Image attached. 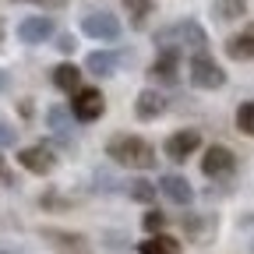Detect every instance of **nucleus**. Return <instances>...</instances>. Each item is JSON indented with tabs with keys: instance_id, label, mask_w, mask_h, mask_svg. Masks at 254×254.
Segmentation results:
<instances>
[{
	"instance_id": "5",
	"label": "nucleus",
	"mask_w": 254,
	"mask_h": 254,
	"mask_svg": "<svg viewBox=\"0 0 254 254\" xmlns=\"http://www.w3.org/2000/svg\"><path fill=\"white\" fill-rule=\"evenodd\" d=\"M18 163H21L28 173L46 177V173H53V166H57V152H53L50 145H28V148H21Z\"/></svg>"
},
{
	"instance_id": "22",
	"label": "nucleus",
	"mask_w": 254,
	"mask_h": 254,
	"mask_svg": "<svg viewBox=\"0 0 254 254\" xmlns=\"http://www.w3.org/2000/svg\"><path fill=\"white\" fill-rule=\"evenodd\" d=\"M43 237L53 240L57 247H81V244H85L81 233H64V230H43Z\"/></svg>"
},
{
	"instance_id": "7",
	"label": "nucleus",
	"mask_w": 254,
	"mask_h": 254,
	"mask_svg": "<svg viewBox=\"0 0 254 254\" xmlns=\"http://www.w3.org/2000/svg\"><path fill=\"white\" fill-rule=\"evenodd\" d=\"M50 36H53V18H46V14L21 18V25H18V39H21V43H28V46L46 43Z\"/></svg>"
},
{
	"instance_id": "2",
	"label": "nucleus",
	"mask_w": 254,
	"mask_h": 254,
	"mask_svg": "<svg viewBox=\"0 0 254 254\" xmlns=\"http://www.w3.org/2000/svg\"><path fill=\"white\" fill-rule=\"evenodd\" d=\"M205 28L198 21H177V25H166L155 32V46L159 50H180V46H190L194 53H205Z\"/></svg>"
},
{
	"instance_id": "6",
	"label": "nucleus",
	"mask_w": 254,
	"mask_h": 254,
	"mask_svg": "<svg viewBox=\"0 0 254 254\" xmlns=\"http://www.w3.org/2000/svg\"><path fill=\"white\" fill-rule=\"evenodd\" d=\"M81 32L85 36H92V39H117L120 36V21L110 14V11H92V14H85L81 18Z\"/></svg>"
},
{
	"instance_id": "30",
	"label": "nucleus",
	"mask_w": 254,
	"mask_h": 254,
	"mask_svg": "<svg viewBox=\"0 0 254 254\" xmlns=\"http://www.w3.org/2000/svg\"><path fill=\"white\" fill-rule=\"evenodd\" d=\"M0 173H4V159H0Z\"/></svg>"
},
{
	"instance_id": "10",
	"label": "nucleus",
	"mask_w": 254,
	"mask_h": 254,
	"mask_svg": "<svg viewBox=\"0 0 254 254\" xmlns=\"http://www.w3.org/2000/svg\"><path fill=\"white\" fill-rule=\"evenodd\" d=\"M233 170V152L230 148H222V145H212L201 159V173L205 177H222V173H230Z\"/></svg>"
},
{
	"instance_id": "1",
	"label": "nucleus",
	"mask_w": 254,
	"mask_h": 254,
	"mask_svg": "<svg viewBox=\"0 0 254 254\" xmlns=\"http://www.w3.org/2000/svg\"><path fill=\"white\" fill-rule=\"evenodd\" d=\"M106 155L113 159V163H120V166H134V170L155 166V152H152V145L141 141V138H134V134H117V138H110V141H106Z\"/></svg>"
},
{
	"instance_id": "17",
	"label": "nucleus",
	"mask_w": 254,
	"mask_h": 254,
	"mask_svg": "<svg viewBox=\"0 0 254 254\" xmlns=\"http://www.w3.org/2000/svg\"><path fill=\"white\" fill-rule=\"evenodd\" d=\"M138 254H180V244L173 237H148L145 244H138Z\"/></svg>"
},
{
	"instance_id": "23",
	"label": "nucleus",
	"mask_w": 254,
	"mask_h": 254,
	"mask_svg": "<svg viewBox=\"0 0 254 254\" xmlns=\"http://www.w3.org/2000/svg\"><path fill=\"white\" fill-rule=\"evenodd\" d=\"M237 127H240L244 134L254 138V103H240V110H237Z\"/></svg>"
},
{
	"instance_id": "25",
	"label": "nucleus",
	"mask_w": 254,
	"mask_h": 254,
	"mask_svg": "<svg viewBox=\"0 0 254 254\" xmlns=\"http://www.w3.org/2000/svg\"><path fill=\"white\" fill-rule=\"evenodd\" d=\"M14 141H18V131L7 120H0V145H14Z\"/></svg>"
},
{
	"instance_id": "16",
	"label": "nucleus",
	"mask_w": 254,
	"mask_h": 254,
	"mask_svg": "<svg viewBox=\"0 0 254 254\" xmlns=\"http://www.w3.org/2000/svg\"><path fill=\"white\" fill-rule=\"evenodd\" d=\"M247 14V0H215L212 4V18L215 21H237Z\"/></svg>"
},
{
	"instance_id": "24",
	"label": "nucleus",
	"mask_w": 254,
	"mask_h": 254,
	"mask_svg": "<svg viewBox=\"0 0 254 254\" xmlns=\"http://www.w3.org/2000/svg\"><path fill=\"white\" fill-rule=\"evenodd\" d=\"M141 222H145V230H148V233H155V237L166 230V215H163V212H155V208H152V212H148Z\"/></svg>"
},
{
	"instance_id": "28",
	"label": "nucleus",
	"mask_w": 254,
	"mask_h": 254,
	"mask_svg": "<svg viewBox=\"0 0 254 254\" xmlns=\"http://www.w3.org/2000/svg\"><path fill=\"white\" fill-rule=\"evenodd\" d=\"M4 85H7V74H4V71H0V88H4Z\"/></svg>"
},
{
	"instance_id": "31",
	"label": "nucleus",
	"mask_w": 254,
	"mask_h": 254,
	"mask_svg": "<svg viewBox=\"0 0 254 254\" xmlns=\"http://www.w3.org/2000/svg\"><path fill=\"white\" fill-rule=\"evenodd\" d=\"M14 4H21V0H14Z\"/></svg>"
},
{
	"instance_id": "20",
	"label": "nucleus",
	"mask_w": 254,
	"mask_h": 254,
	"mask_svg": "<svg viewBox=\"0 0 254 254\" xmlns=\"http://www.w3.org/2000/svg\"><path fill=\"white\" fill-rule=\"evenodd\" d=\"M120 4L127 7V14H131V25H134V28H141L145 18L152 14V0H120Z\"/></svg>"
},
{
	"instance_id": "18",
	"label": "nucleus",
	"mask_w": 254,
	"mask_h": 254,
	"mask_svg": "<svg viewBox=\"0 0 254 254\" xmlns=\"http://www.w3.org/2000/svg\"><path fill=\"white\" fill-rule=\"evenodd\" d=\"M46 124H50V131H53L57 138H67V134H71V110H64V106H50Z\"/></svg>"
},
{
	"instance_id": "9",
	"label": "nucleus",
	"mask_w": 254,
	"mask_h": 254,
	"mask_svg": "<svg viewBox=\"0 0 254 254\" xmlns=\"http://www.w3.org/2000/svg\"><path fill=\"white\" fill-rule=\"evenodd\" d=\"M201 148V134L198 131H177L170 141H166V155L177 159V163H184V159H190V152Z\"/></svg>"
},
{
	"instance_id": "13",
	"label": "nucleus",
	"mask_w": 254,
	"mask_h": 254,
	"mask_svg": "<svg viewBox=\"0 0 254 254\" xmlns=\"http://www.w3.org/2000/svg\"><path fill=\"white\" fill-rule=\"evenodd\" d=\"M226 53H230L233 60H254V25H247L240 36H233V39L226 43Z\"/></svg>"
},
{
	"instance_id": "4",
	"label": "nucleus",
	"mask_w": 254,
	"mask_h": 254,
	"mask_svg": "<svg viewBox=\"0 0 254 254\" xmlns=\"http://www.w3.org/2000/svg\"><path fill=\"white\" fill-rule=\"evenodd\" d=\"M106 110V99H103V92L99 88H78L74 92V103H71V117L74 120H99Z\"/></svg>"
},
{
	"instance_id": "14",
	"label": "nucleus",
	"mask_w": 254,
	"mask_h": 254,
	"mask_svg": "<svg viewBox=\"0 0 254 254\" xmlns=\"http://www.w3.org/2000/svg\"><path fill=\"white\" fill-rule=\"evenodd\" d=\"M85 67H88V74H95V78H110V74L117 71V53H110V50H95V53H88Z\"/></svg>"
},
{
	"instance_id": "3",
	"label": "nucleus",
	"mask_w": 254,
	"mask_h": 254,
	"mask_svg": "<svg viewBox=\"0 0 254 254\" xmlns=\"http://www.w3.org/2000/svg\"><path fill=\"white\" fill-rule=\"evenodd\" d=\"M222 81H226V74H222V67L208 53H194V57H190V85H198V88H222Z\"/></svg>"
},
{
	"instance_id": "15",
	"label": "nucleus",
	"mask_w": 254,
	"mask_h": 254,
	"mask_svg": "<svg viewBox=\"0 0 254 254\" xmlns=\"http://www.w3.org/2000/svg\"><path fill=\"white\" fill-rule=\"evenodd\" d=\"M53 85L60 92H78L81 88V71L74 64H60V67H53Z\"/></svg>"
},
{
	"instance_id": "21",
	"label": "nucleus",
	"mask_w": 254,
	"mask_h": 254,
	"mask_svg": "<svg viewBox=\"0 0 254 254\" xmlns=\"http://www.w3.org/2000/svg\"><path fill=\"white\" fill-rule=\"evenodd\" d=\"M127 194H131L134 201H141V205H148V201H155V184H148L145 177H138V180L127 184Z\"/></svg>"
},
{
	"instance_id": "26",
	"label": "nucleus",
	"mask_w": 254,
	"mask_h": 254,
	"mask_svg": "<svg viewBox=\"0 0 254 254\" xmlns=\"http://www.w3.org/2000/svg\"><path fill=\"white\" fill-rule=\"evenodd\" d=\"M57 50L60 53H71L74 50V36H57Z\"/></svg>"
},
{
	"instance_id": "19",
	"label": "nucleus",
	"mask_w": 254,
	"mask_h": 254,
	"mask_svg": "<svg viewBox=\"0 0 254 254\" xmlns=\"http://www.w3.org/2000/svg\"><path fill=\"white\" fill-rule=\"evenodd\" d=\"M184 230L190 240H208L212 237V219H198V215H187L184 219Z\"/></svg>"
},
{
	"instance_id": "11",
	"label": "nucleus",
	"mask_w": 254,
	"mask_h": 254,
	"mask_svg": "<svg viewBox=\"0 0 254 254\" xmlns=\"http://www.w3.org/2000/svg\"><path fill=\"white\" fill-rule=\"evenodd\" d=\"M177 64H180V53H177V50H159V57H155L152 67H148V74H152L155 81L173 85V81H177Z\"/></svg>"
},
{
	"instance_id": "27",
	"label": "nucleus",
	"mask_w": 254,
	"mask_h": 254,
	"mask_svg": "<svg viewBox=\"0 0 254 254\" xmlns=\"http://www.w3.org/2000/svg\"><path fill=\"white\" fill-rule=\"evenodd\" d=\"M32 4H43V7H64L67 0H32Z\"/></svg>"
},
{
	"instance_id": "29",
	"label": "nucleus",
	"mask_w": 254,
	"mask_h": 254,
	"mask_svg": "<svg viewBox=\"0 0 254 254\" xmlns=\"http://www.w3.org/2000/svg\"><path fill=\"white\" fill-rule=\"evenodd\" d=\"M0 46H4V21H0Z\"/></svg>"
},
{
	"instance_id": "8",
	"label": "nucleus",
	"mask_w": 254,
	"mask_h": 254,
	"mask_svg": "<svg viewBox=\"0 0 254 254\" xmlns=\"http://www.w3.org/2000/svg\"><path fill=\"white\" fill-rule=\"evenodd\" d=\"M166 113V95L155 92V88H145L138 99H134V117L138 120H155Z\"/></svg>"
},
{
	"instance_id": "12",
	"label": "nucleus",
	"mask_w": 254,
	"mask_h": 254,
	"mask_svg": "<svg viewBox=\"0 0 254 254\" xmlns=\"http://www.w3.org/2000/svg\"><path fill=\"white\" fill-rule=\"evenodd\" d=\"M159 187H163V194L173 201V205H190V198H194V187H190L184 177H163V184H159Z\"/></svg>"
}]
</instances>
